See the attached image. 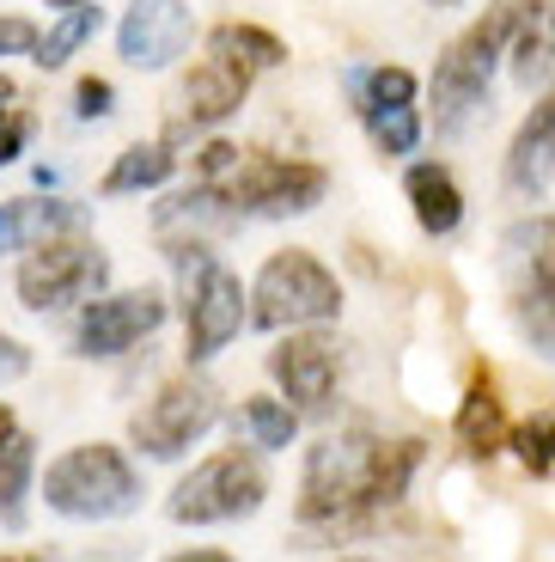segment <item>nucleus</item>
<instances>
[{
	"label": "nucleus",
	"instance_id": "obj_1",
	"mask_svg": "<svg viewBox=\"0 0 555 562\" xmlns=\"http://www.w3.org/2000/svg\"><path fill=\"white\" fill-rule=\"evenodd\" d=\"M428 447L421 440H390L373 422L330 428L318 447H306L299 471V526L318 532H373L390 507L409 495Z\"/></svg>",
	"mask_w": 555,
	"mask_h": 562
},
{
	"label": "nucleus",
	"instance_id": "obj_2",
	"mask_svg": "<svg viewBox=\"0 0 555 562\" xmlns=\"http://www.w3.org/2000/svg\"><path fill=\"white\" fill-rule=\"evenodd\" d=\"M195 178L220 196L226 226L312 214L324 202V190H330V171H324V166H306V159H275V154H238V147H226V140L202 147Z\"/></svg>",
	"mask_w": 555,
	"mask_h": 562
},
{
	"label": "nucleus",
	"instance_id": "obj_3",
	"mask_svg": "<svg viewBox=\"0 0 555 562\" xmlns=\"http://www.w3.org/2000/svg\"><path fill=\"white\" fill-rule=\"evenodd\" d=\"M513 25H519V0H500L471 31H458L445 43L440 68H433V140H464L483 123L488 92H495V68L513 49Z\"/></svg>",
	"mask_w": 555,
	"mask_h": 562
},
{
	"label": "nucleus",
	"instance_id": "obj_4",
	"mask_svg": "<svg viewBox=\"0 0 555 562\" xmlns=\"http://www.w3.org/2000/svg\"><path fill=\"white\" fill-rule=\"evenodd\" d=\"M166 257L178 269V300H183V361L208 367L250 324V294L220 263V251H208V239H166Z\"/></svg>",
	"mask_w": 555,
	"mask_h": 562
},
{
	"label": "nucleus",
	"instance_id": "obj_5",
	"mask_svg": "<svg viewBox=\"0 0 555 562\" xmlns=\"http://www.w3.org/2000/svg\"><path fill=\"white\" fill-rule=\"evenodd\" d=\"M140 471L123 447L111 440H86V447H68L49 471H43V502L61 520H128L140 507Z\"/></svg>",
	"mask_w": 555,
	"mask_h": 562
},
{
	"label": "nucleus",
	"instance_id": "obj_6",
	"mask_svg": "<svg viewBox=\"0 0 555 562\" xmlns=\"http://www.w3.org/2000/svg\"><path fill=\"white\" fill-rule=\"evenodd\" d=\"M500 276L507 312L531 355L555 361V214H525L500 233Z\"/></svg>",
	"mask_w": 555,
	"mask_h": 562
},
{
	"label": "nucleus",
	"instance_id": "obj_7",
	"mask_svg": "<svg viewBox=\"0 0 555 562\" xmlns=\"http://www.w3.org/2000/svg\"><path fill=\"white\" fill-rule=\"evenodd\" d=\"M342 312V288L312 251H275L250 281V324L257 330H306Z\"/></svg>",
	"mask_w": 555,
	"mask_h": 562
},
{
	"label": "nucleus",
	"instance_id": "obj_8",
	"mask_svg": "<svg viewBox=\"0 0 555 562\" xmlns=\"http://www.w3.org/2000/svg\"><path fill=\"white\" fill-rule=\"evenodd\" d=\"M269 495L263 459L257 452H214L166 495V520L178 526H233L250 520Z\"/></svg>",
	"mask_w": 555,
	"mask_h": 562
},
{
	"label": "nucleus",
	"instance_id": "obj_9",
	"mask_svg": "<svg viewBox=\"0 0 555 562\" xmlns=\"http://www.w3.org/2000/svg\"><path fill=\"white\" fill-rule=\"evenodd\" d=\"M19 306L25 312H61L80 306V300H98L111 288V257L98 251L92 239H73V233H56V239L31 245V257L13 276Z\"/></svg>",
	"mask_w": 555,
	"mask_h": 562
},
{
	"label": "nucleus",
	"instance_id": "obj_10",
	"mask_svg": "<svg viewBox=\"0 0 555 562\" xmlns=\"http://www.w3.org/2000/svg\"><path fill=\"white\" fill-rule=\"evenodd\" d=\"M214 422H220V385L202 380V373H178L147 397V409H135L128 435L147 459H183Z\"/></svg>",
	"mask_w": 555,
	"mask_h": 562
},
{
	"label": "nucleus",
	"instance_id": "obj_11",
	"mask_svg": "<svg viewBox=\"0 0 555 562\" xmlns=\"http://www.w3.org/2000/svg\"><path fill=\"white\" fill-rule=\"evenodd\" d=\"M159 324H166V294L159 288L98 294V300H86L80 324H73V355L80 361H116V355L140 349Z\"/></svg>",
	"mask_w": 555,
	"mask_h": 562
},
{
	"label": "nucleus",
	"instance_id": "obj_12",
	"mask_svg": "<svg viewBox=\"0 0 555 562\" xmlns=\"http://www.w3.org/2000/svg\"><path fill=\"white\" fill-rule=\"evenodd\" d=\"M250 80H257V68H245V61L226 56V49H208V56L190 68V80L178 86V111H171L166 140L202 135V128L238 116V104L250 99Z\"/></svg>",
	"mask_w": 555,
	"mask_h": 562
},
{
	"label": "nucleus",
	"instance_id": "obj_13",
	"mask_svg": "<svg viewBox=\"0 0 555 562\" xmlns=\"http://www.w3.org/2000/svg\"><path fill=\"white\" fill-rule=\"evenodd\" d=\"M269 373H275L281 397H287L293 409L324 416L330 397H336V385H342V342L324 337V330H312V324L299 330V337L287 330V342L269 349Z\"/></svg>",
	"mask_w": 555,
	"mask_h": 562
},
{
	"label": "nucleus",
	"instance_id": "obj_14",
	"mask_svg": "<svg viewBox=\"0 0 555 562\" xmlns=\"http://www.w3.org/2000/svg\"><path fill=\"white\" fill-rule=\"evenodd\" d=\"M195 19L183 0H128L123 25H116V56L140 74H159L190 49Z\"/></svg>",
	"mask_w": 555,
	"mask_h": 562
},
{
	"label": "nucleus",
	"instance_id": "obj_15",
	"mask_svg": "<svg viewBox=\"0 0 555 562\" xmlns=\"http://www.w3.org/2000/svg\"><path fill=\"white\" fill-rule=\"evenodd\" d=\"M550 183H555V92H543L531 104V116L519 123L507 159H500V190L513 202H543Z\"/></svg>",
	"mask_w": 555,
	"mask_h": 562
},
{
	"label": "nucleus",
	"instance_id": "obj_16",
	"mask_svg": "<svg viewBox=\"0 0 555 562\" xmlns=\"http://www.w3.org/2000/svg\"><path fill=\"white\" fill-rule=\"evenodd\" d=\"M92 221L86 202L68 196H19V202H0V251H31V245L56 239V233H80Z\"/></svg>",
	"mask_w": 555,
	"mask_h": 562
},
{
	"label": "nucleus",
	"instance_id": "obj_17",
	"mask_svg": "<svg viewBox=\"0 0 555 562\" xmlns=\"http://www.w3.org/2000/svg\"><path fill=\"white\" fill-rule=\"evenodd\" d=\"M403 196H409L416 226L428 233V239H445V233L464 226V190L440 159H416V166L403 171Z\"/></svg>",
	"mask_w": 555,
	"mask_h": 562
},
{
	"label": "nucleus",
	"instance_id": "obj_18",
	"mask_svg": "<svg viewBox=\"0 0 555 562\" xmlns=\"http://www.w3.org/2000/svg\"><path fill=\"white\" fill-rule=\"evenodd\" d=\"M452 428H458V447L471 452V459H495V452L513 447V422H507V409H500V392H495V373H488V367L471 380Z\"/></svg>",
	"mask_w": 555,
	"mask_h": 562
},
{
	"label": "nucleus",
	"instance_id": "obj_19",
	"mask_svg": "<svg viewBox=\"0 0 555 562\" xmlns=\"http://www.w3.org/2000/svg\"><path fill=\"white\" fill-rule=\"evenodd\" d=\"M513 80L519 86H550L555 80V0H519V25H513Z\"/></svg>",
	"mask_w": 555,
	"mask_h": 562
},
{
	"label": "nucleus",
	"instance_id": "obj_20",
	"mask_svg": "<svg viewBox=\"0 0 555 562\" xmlns=\"http://www.w3.org/2000/svg\"><path fill=\"white\" fill-rule=\"evenodd\" d=\"M178 171V154H171V140H135V147H123V154L111 159V171H104V196H140V190H159V183Z\"/></svg>",
	"mask_w": 555,
	"mask_h": 562
},
{
	"label": "nucleus",
	"instance_id": "obj_21",
	"mask_svg": "<svg viewBox=\"0 0 555 562\" xmlns=\"http://www.w3.org/2000/svg\"><path fill=\"white\" fill-rule=\"evenodd\" d=\"M31 471H37V440L31 435H7L0 440V526L7 532H25V520H31Z\"/></svg>",
	"mask_w": 555,
	"mask_h": 562
},
{
	"label": "nucleus",
	"instance_id": "obj_22",
	"mask_svg": "<svg viewBox=\"0 0 555 562\" xmlns=\"http://www.w3.org/2000/svg\"><path fill=\"white\" fill-rule=\"evenodd\" d=\"M354 116L366 123V135H373L378 154L403 159V154H416L421 147V111L416 104H397V99H366L354 104Z\"/></svg>",
	"mask_w": 555,
	"mask_h": 562
},
{
	"label": "nucleus",
	"instance_id": "obj_23",
	"mask_svg": "<svg viewBox=\"0 0 555 562\" xmlns=\"http://www.w3.org/2000/svg\"><path fill=\"white\" fill-rule=\"evenodd\" d=\"M238 428H245L250 447L281 452V447H293V435H299V409H293L287 397H245V404H238Z\"/></svg>",
	"mask_w": 555,
	"mask_h": 562
},
{
	"label": "nucleus",
	"instance_id": "obj_24",
	"mask_svg": "<svg viewBox=\"0 0 555 562\" xmlns=\"http://www.w3.org/2000/svg\"><path fill=\"white\" fill-rule=\"evenodd\" d=\"M98 25H104V13H98L92 0H86V7H68V13L37 37V56L31 61H37V68H68V56H80L86 43L98 37Z\"/></svg>",
	"mask_w": 555,
	"mask_h": 562
},
{
	"label": "nucleus",
	"instance_id": "obj_25",
	"mask_svg": "<svg viewBox=\"0 0 555 562\" xmlns=\"http://www.w3.org/2000/svg\"><path fill=\"white\" fill-rule=\"evenodd\" d=\"M208 49H226V56H238L245 68H257V74H269V68H281V61H287V43H281L275 31L238 25V19H226V25L208 31Z\"/></svg>",
	"mask_w": 555,
	"mask_h": 562
},
{
	"label": "nucleus",
	"instance_id": "obj_26",
	"mask_svg": "<svg viewBox=\"0 0 555 562\" xmlns=\"http://www.w3.org/2000/svg\"><path fill=\"white\" fill-rule=\"evenodd\" d=\"M513 452L531 477H555V416H531L513 428Z\"/></svg>",
	"mask_w": 555,
	"mask_h": 562
},
{
	"label": "nucleus",
	"instance_id": "obj_27",
	"mask_svg": "<svg viewBox=\"0 0 555 562\" xmlns=\"http://www.w3.org/2000/svg\"><path fill=\"white\" fill-rule=\"evenodd\" d=\"M31 111H19V104H0V166H13L19 154H25V140H31Z\"/></svg>",
	"mask_w": 555,
	"mask_h": 562
},
{
	"label": "nucleus",
	"instance_id": "obj_28",
	"mask_svg": "<svg viewBox=\"0 0 555 562\" xmlns=\"http://www.w3.org/2000/svg\"><path fill=\"white\" fill-rule=\"evenodd\" d=\"M111 111H116L111 80H80L73 86V116H80V123H98V116H111Z\"/></svg>",
	"mask_w": 555,
	"mask_h": 562
},
{
	"label": "nucleus",
	"instance_id": "obj_29",
	"mask_svg": "<svg viewBox=\"0 0 555 562\" xmlns=\"http://www.w3.org/2000/svg\"><path fill=\"white\" fill-rule=\"evenodd\" d=\"M7 56H37V25H31V19L0 13V61Z\"/></svg>",
	"mask_w": 555,
	"mask_h": 562
},
{
	"label": "nucleus",
	"instance_id": "obj_30",
	"mask_svg": "<svg viewBox=\"0 0 555 562\" xmlns=\"http://www.w3.org/2000/svg\"><path fill=\"white\" fill-rule=\"evenodd\" d=\"M31 367V355H25V342H13L7 330H0V380H19Z\"/></svg>",
	"mask_w": 555,
	"mask_h": 562
},
{
	"label": "nucleus",
	"instance_id": "obj_31",
	"mask_svg": "<svg viewBox=\"0 0 555 562\" xmlns=\"http://www.w3.org/2000/svg\"><path fill=\"white\" fill-rule=\"evenodd\" d=\"M19 92H13V80H7V74H0V104H13Z\"/></svg>",
	"mask_w": 555,
	"mask_h": 562
},
{
	"label": "nucleus",
	"instance_id": "obj_32",
	"mask_svg": "<svg viewBox=\"0 0 555 562\" xmlns=\"http://www.w3.org/2000/svg\"><path fill=\"white\" fill-rule=\"evenodd\" d=\"M43 7H56V13H68V7H86V0H43Z\"/></svg>",
	"mask_w": 555,
	"mask_h": 562
},
{
	"label": "nucleus",
	"instance_id": "obj_33",
	"mask_svg": "<svg viewBox=\"0 0 555 562\" xmlns=\"http://www.w3.org/2000/svg\"><path fill=\"white\" fill-rule=\"evenodd\" d=\"M428 7H464V0H428Z\"/></svg>",
	"mask_w": 555,
	"mask_h": 562
}]
</instances>
